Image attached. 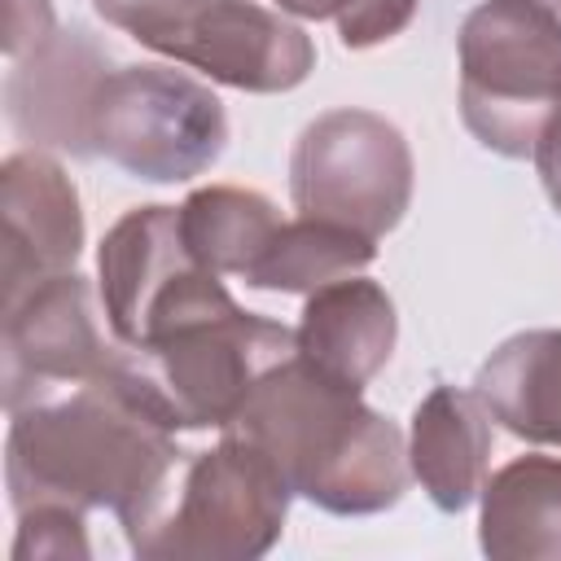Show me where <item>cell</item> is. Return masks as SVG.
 I'll return each instance as SVG.
<instances>
[{
  "mask_svg": "<svg viewBox=\"0 0 561 561\" xmlns=\"http://www.w3.org/2000/svg\"><path fill=\"white\" fill-rule=\"evenodd\" d=\"M88 513L66 508V504H35L26 513H18V539H13V557L18 561H70V557H92L88 548Z\"/></svg>",
  "mask_w": 561,
  "mask_h": 561,
  "instance_id": "cell-19",
  "label": "cell"
},
{
  "mask_svg": "<svg viewBox=\"0 0 561 561\" xmlns=\"http://www.w3.org/2000/svg\"><path fill=\"white\" fill-rule=\"evenodd\" d=\"M280 224V210L259 188L206 184L180 202V228L188 250L219 276L245 280Z\"/></svg>",
  "mask_w": 561,
  "mask_h": 561,
  "instance_id": "cell-17",
  "label": "cell"
},
{
  "mask_svg": "<svg viewBox=\"0 0 561 561\" xmlns=\"http://www.w3.org/2000/svg\"><path fill=\"white\" fill-rule=\"evenodd\" d=\"M96 272L105 324L127 351H145L184 324L237 307L219 272L188 250L180 206H131L105 232Z\"/></svg>",
  "mask_w": 561,
  "mask_h": 561,
  "instance_id": "cell-6",
  "label": "cell"
},
{
  "mask_svg": "<svg viewBox=\"0 0 561 561\" xmlns=\"http://www.w3.org/2000/svg\"><path fill=\"white\" fill-rule=\"evenodd\" d=\"M4 215V298L75 272L83 250V210L70 175L39 149L9 153L0 167Z\"/></svg>",
  "mask_w": 561,
  "mask_h": 561,
  "instance_id": "cell-12",
  "label": "cell"
},
{
  "mask_svg": "<svg viewBox=\"0 0 561 561\" xmlns=\"http://www.w3.org/2000/svg\"><path fill=\"white\" fill-rule=\"evenodd\" d=\"M92 153L145 184H180L219 162L224 101L175 66H118L92 101Z\"/></svg>",
  "mask_w": 561,
  "mask_h": 561,
  "instance_id": "cell-5",
  "label": "cell"
},
{
  "mask_svg": "<svg viewBox=\"0 0 561 561\" xmlns=\"http://www.w3.org/2000/svg\"><path fill=\"white\" fill-rule=\"evenodd\" d=\"M4 412H18L53 390L114 373L127 346L101 333L92 285L79 272L48 276L4 298Z\"/></svg>",
  "mask_w": 561,
  "mask_h": 561,
  "instance_id": "cell-9",
  "label": "cell"
},
{
  "mask_svg": "<svg viewBox=\"0 0 561 561\" xmlns=\"http://www.w3.org/2000/svg\"><path fill=\"white\" fill-rule=\"evenodd\" d=\"M478 543L495 561H561V456H517L482 482Z\"/></svg>",
  "mask_w": 561,
  "mask_h": 561,
  "instance_id": "cell-16",
  "label": "cell"
},
{
  "mask_svg": "<svg viewBox=\"0 0 561 561\" xmlns=\"http://www.w3.org/2000/svg\"><path fill=\"white\" fill-rule=\"evenodd\" d=\"M377 259V241L359 237L342 224L329 219H285L259 263L250 267L245 285L254 289H276V294H316L320 285H333L342 276L364 272Z\"/></svg>",
  "mask_w": 561,
  "mask_h": 561,
  "instance_id": "cell-18",
  "label": "cell"
},
{
  "mask_svg": "<svg viewBox=\"0 0 561 561\" xmlns=\"http://www.w3.org/2000/svg\"><path fill=\"white\" fill-rule=\"evenodd\" d=\"M394 337L399 316L390 294L377 280L342 276L307 294L302 320L294 329V351L333 381L364 390L394 355Z\"/></svg>",
  "mask_w": 561,
  "mask_h": 561,
  "instance_id": "cell-13",
  "label": "cell"
},
{
  "mask_svg": "<svg viewBox=\"0 0 561 561\" xmlns=\"http://www.w3.org/2000/svg\"><path fill=\"white\" fill-rule=\"evenodd\" d=\"M416 4L421 0H351L333 18L342 48H373V44L394 39L416 18Z\"/></svg>",
  "mask_w": 561,
  "mask_h": 561,
  "instance_id": "cell-21",
  "label": "cell"
},
{
  "mask_svg": "<svg viewBox=\"0 0 561 561\" xmlns=\"http://www.w3.org/2000/svg\"><path fill=\"white\" fill-rule=\"evenodd\" d=\"M530 4H543V9H552V13H561V0H530Z\"/></svg>",
  "mask_w": 561,
  "mask_h": 561,
  "instance_id": "cell-25",
  "label": "cell"
},
{
  "mask_svg": "<svg viewBox=\"0 0 561 561\" xmlns=\"http://www.w3.org/2000/svg\"><path fill=\"white\" fill-rule=\"evenodd\" d=\"M561 92V13L482 0L460 26V118L500 158H530Z\"/></svg>",
  "mask_w": 561,
  "mask_h": 561,
  "instance_id": "cell-4",
  "label": "cell"
},
{
  "mask_svg": "<svg viewBox=\"0 0 561 561\" xmlns=\"http://www.w3.org/2000/svg\"><path fill=\"white\" fill-rule=\"evenodd\" d=\"M92 4H96V13H101L110 26L127 31L136 44L162 53V48L171 44V35L188 22V13H193L202 0H92Z\"/></svg>",
  "mask_w": 561,
  "mask_h": 561,
  "instance_id": "cell-20",
  "label": "cell"
},
{
  "mask_svg": "<svg viewBox=\"0 0 561 561\" xmlns=\"http://www.w3.org/2000/svg\"><path fill=\"white\" fill-rule=\"evenodd\" d=\"M162 57L202 70L237 92H289L316 66L311 35L259 0H202Z\"/></svg>",
  "mask_w": 561,
  "mask_h": 561,
  "instance_id": "cell-10",
  "label": "cell"
},
{
  "mask_svg": "<svg viewBox=\"0 0 561 561\" xmlns=\"http://www.w3.org/2000/svg\"><path fill=\"white\" fill-rule=\"evenodd\" d=\"M473 394L513 438L561 447V329L504 337L482 359Z\"/></svg>",
  "mask_w": 561,
  "mask_h": 561,
  "instance_id": "cell-15",
  "label": "cell"
},
{
  "mask_svg": "<svg viewBox=\"0 0 561 561\" xmlns=\"http://www.w3.org/2000/svg\"><path fill=\"white\" fill-rule=\"evenodd\" d=\"M294 355V329L245 307L184 324L162 342L131 351L140 386L171 430H224L259 377Z\"/></svg>",
  "mask_w": 561,
  "mask_h": 561,
  "instance_id": "cell-8",
  "label": "cell"
},
{
  "mask_svg": "<svg viewBox=\"0 0 561 561\" xmlns=\"http://www.w3.org/2000/svg\"><path fill=\"white\" fill-rule=\"evenodd\" d=\"M140 373L127 359L92 381L53 390L9 412L4 482L13 513L66 504L79 513L105 508L123 530L145 526L167 500L184 451Z\"/></svg>",
  "mask_w": 561,
  "mask_h": 561,
  "instance_id": "cell-1",
  "label": "cell"
},
{
  "mask_svg": "<svg viewBox=\"0 0 561 561\" xmlns=\"http://www.w3.org/2000/svg\"><path fill=\"white\" fill-rule=\"evenodd\" d=\"M224 434L245 438L294 495L337 517L386 513L412 482L403 430L298 351L259 377Z\"/></svg>",
  "mask_w": 561,
  "mask_h": 561,
  "instance_id": "cell-2",
  "label": "cell"
},
{
  "mask_svg": "<svg viewBox=\"0 0 561 561\" xmlns=\"http://www.w3.org/2000/svg\"><path fill=\"white\" fill-rule=\"evenodd\" d=\"M110 75V53L83 26H57L4 75V114L31 145L92 158V101Z\"/></svg>",
  "mask_w": 561,
  "mask_h": 561,
  "instance_id": "cell-11",
  "label": "cell"
},
{
  "mask_svg": "<svg viewBox=\"0 0 561 561\" xmlns=\"http://www.w3.org/2000/svg\"><path fill=\"white\" fill-rule=\"evenodd\" d=\"M412 149L373 110H329L311 118L289 153V197L298 215L342 224L381 241L412 202Z\"/></svg>",
  "mask_w": 561,
  "mask_h": 561,
  "instance_id": "cell-7",
  "label": "cell"
},
{
  "mask_svg": "<svg viewBox=\"0 0 561 561\" xmlns=\"http://www.w3.org/2000/svg\"><path fill=\"white\" fill-rule=\"evenodd\" d=\"M408 460L421 491L443 513H460L482 495L491 465V412L473 390L434 386L408 434Z\"/></svg>",
  "mask_w": 561,
  "mask_h": 561,
  "instance_id": "cell-14",
  "label": "cell"
},
{
  "mask_svg": "<svg viewBox=\"0 0 561 561\" xmlns=\"http://www.w3.org/2000/svg\"><path fill=\"white\" fill-rule=\"evenodd\" d=\"M280 13L289 18H307V22H320V18H337L351 0H272Z\"/></svg>",
  "mask_w": 561,
  "mask_h": 561,
  "instance_id": "cell-24",
  "label": "cell"
},
{
  "mask_svg": "<svg viewBox=\"0 0 561 561\" xmlns=\"http://www.w3.org/2000/svg\"><path fill=\"white\" fill-rule=\"evenodd\" d=\"M57 31L53 18V0H9V18H4V53L18 61L26 57L35 44H44Z\"/></svg>",
  "mask_w": 561,
  "mask_h": 561,
  "instance_id": "cell-22",
  "label": "cell"
},
{
  "mask_svg": "<svg viewBox=\"0 0 561 561\" xmlns=\"http://www.w3.org/2000/svg\"><path fill=\"white\" fill-rule=\"evenodd\" d=\"M530 158H535V167H539V180H543L548 202H552L557 215H561V92H557V105H552V114H548V123H543L539 145H535Z\"/></svg>",
  "mask_w": 561,
  "mask_h": 561,
  "instance_id": "cell-23",
  "label": "cell"
},
{
  "mask_svg": "<svg viewBox=\"0 0 561 561\" xmlns=\"http://www.w3.org/2000/svg\"><path fill=\"white\" fill-rule=\"evenodd\" d=\"M289 482L245 438L193 451L158 513L127 530L140 561H254L272 552L289 517Z\"/></svg>",
  "mask_w": 561,
  "mask_h": 561,
  "instance_id": "cell-3",
  "label": "cell"
}]
</instances>
